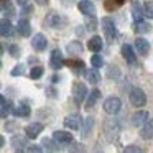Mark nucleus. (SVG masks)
<instances>
[{"mask_svg":"<svg viewBox=\"0 0 153 153\" xmlns=\"http://www.w3.org/2000/svg\"><path fill=\"white\" fill-rule=\"evenodd\" d=\"M46 96H50V97H58V94H56V89L54 87H50V89H46Z\"/></svg>","mask_w":153,"mask_h":153,"instance_id":"obj_42","label":"nucleus"},{"mask_svg":"<svg viewBox=\"0 0 153 153\" xmlns=\"http://www.w3.org/2000/svg\"><path fill=\"white\" fill-rule=\"evenodd\" d=\"M140 137L143 140H152L153 138V119H148L142 127H140Z\"/></svg>","mask_w":153,"mask_h":153,"instance_id":"obj_16","label":"nucleus"},{"mask_svg":"<svg viewBox=\"0 0 153 153\" xmlns=\"http://www.w3.org/2000/svg\"><path fill=\"white\" fill-rule=\"evenodd\" d=\"M28 152H31V153H33V152H36V153H40V152H43V150L45 148H41V146H36V145H31V146H28Z\"/></svg>","mask_w":153,"mask_h":153,"instance_id":"obj_41","label":"nucleus"},{"mask_svg":"<svg viewBox=\"0 0 153 153\" xmlns=\"http://www.w3.org/2000/svg\"><path fill=\"white\" fill-rule=\"evenodd\" d=\"M41 145H43L45 150H48V152H59L61 150V143L56 142L54 138H48V137H45L43 140H41Z\"/></svg>","mask_w":153,"mask_h":153,"instance_id":"obj_21","label":"nucleus"},{"mask_svg":"<svg viewBox=\"0 0 153 153\" xmlns=\"http://www.w3.org/2000/svg\"><path fill=\"white\" fill-rule=\"evenodd\" d=\"M27 73V66L25 64H17V66L12 69V76H23Z\"/></svg>","mask_w":153,"mask_h":153,"instance_id":"obj_34","label":"nucleus"},{"mask_svg":"<svg viewBox=\"0 0 153 153\" xmlns=\"http://www.w3.org/2000/svg\"><path fill=\"white\" fill-rule=\"evenodd\" d=\"M77 8L86 17H96V5L91 0H81L79 4H77Z\"/></svg>","mask_w":153,"mask_h":153,"instance_id":"obj_10","label":"nucleus"},{"mask_svg":"<svg viewBox=\"0 0 153 153\" xmlns=\"http://www.w3.org/2000/svg\"><path fill=\"white\" fill-rule=\"evenodd\" d=\"M87 30H91V31H94L97 28V20H96V17H89V23H87Z\"/></svg>","mask_w":153,"mask_h":153,"instance_id":"obj_40","label":"nucleus"},{"mask_svg":"<svg viewBox=\"0 0 153 153\" xmlns=\"http://www.w3.org/2000/svg\"><path fill=\"white\" fill-rule=\"evenodd\" d=\"M35 2H36L38 5H41V7H43V5H48V2H50V0H35Z\"/></svg>","mask_w":153,"mask_h":153,"instance_id":"obj_44","label":"nucleus"},{"mask_svg":"<svg viewBox=\"0 0 153 153\" xmlns=\"http://www.w3.org/2000/svg\"><path fill=\"white\" fill-rule=\"evenodd\" d=\"M0 33H2L4 38H8L15 33V27L12 25V22L8 20V18H4V20H2V23H0Z\"/></svg>","mask_w":153,"mask_h":153,"instance_id":"obj_18","label":"nucleus"},{"mask_svg":"<svg viewBox=\"0 0 153 153\" xmlns=\"http://www.w3.org/2000/svg\"><path fill=\"white\" fill-rule=\"evenodd\" d=\"M86 79H87V82L92 84V86H96V84L100 82V74H99V71H97V68L87 71V73H86Z\"/></svg>","mask_w":153,"mask_h":153,"instance_id":"obj_25","label":"nucleus"},{"mask_svg":"<svg viewBox=\"0 0 153 153\" xmlns=\"http://www.w3.org/2000/svg\"><path fill=\"white\" fill-rule=\"evenodd\" d=\"M53 138L56 140V142H59L61 145H69V143H73L74 137L71 132H66V130H56V132L53 133Z\"/></svg>","mask_w":153,"mask_h":153,"instance_id":"obj_13","label":"nucleus"},{"mask_svg":"<svg viewBox=\"0 0 153 153\" xmlns=\"http://www.w3.org/2000/svg\"><path fill=\"white\" fill-rule=\"evenodd\" d=\"M119 132H120V127H119V122H117V120L110 119L104 123V135H105V138L109 140V142L117 140Z\"/></svg>","mask_w":153,"mask_h":153,"instance_id":"obj_3","label":"nucleus"},{"mask_svg":"<svg viewBox=\"0 0 153 153\" xmlns=\"http://www.w3.org/2000/svg\"><path fill=\"white\" fill-rule=\"evenodd\" d=\"M51 82L53 84H56V82H59V76H56V74H54L53 77H51Z\"/></svg>","mask_w":153,"mask_h":153,"instance_id":"obj_45","label":"nucleus"},{"mask_svg":"<svg viewBox=\"0 0 153 153\" xmlns=\"http://www.w3.org/2000/svg\"><path fill=\"white\" fill-rule=\"evenodd\" d=\"M50 66L53 68V69H61L63 66H66V63H64L63 59V53H61L59 50H53L51 51V56H50Z\"/></svg>","mask_w":153,"mask_h":153,"instance_id":"obj_9","label":"nucleus"},{"mask_svg":"<svg viewBox=\"0 0 153 153\" xmlns=\"http://www.w3.org/2000/svg\"><path fill=\"white\" fill-rule=\"evenodd\" d=\"M17 4H18V5H22V7H25V5L28 4V0H17Z\"/></svg>","mask_w":153,"mask_h":153,"instance_id":"obj_46","label":"nucleus"},{"mask_svg":"<svg viewBox=\"0 0 153 153\" xmlns=\"http://www.w3.org/2000/svg\"><path fill=\"white\" fill-rule=\"evenodd\" d=\"M143 7H145V15H146V17L153 18V2H152V0H150V2H145Z\"/></svg>","mask_w":153,"mask_h":153,"instance_id":"obj_37","label":"nucleus"},{"mask_svg":"<svg viewBox=\"0 0 153 153\" xmlns=\"http://www.w3.org/2000/svg\"><path fill=\"white\" fill-rule=\"evenodd\" d=\"M2 12H4V13H7L8 17H13V15H15L13 7H12V5H7V2H4V4H2Z\"/></svg>","mask_w":153,"mask_h":153,"instance_id":"obj_38","label":"nucleus"},{"mask_svg":"<svg viewBox=\"0 0 153 153\" xmlns=\"http://www.w3.org/2000/svg\"><path fill=\"white\" fill-rule=\"evenodd\" d=\"M17 31H18V35H20V36H23V38L30 36V35H31V25H30V22H28L27 18H20V20H18V23H17Z\"/></svg>","mask_w":153,"mask_h":153,"instance_id":"obj_14","label":"nucleus"},{"mask_svg":"<svg viewBox=\"0 0 153 153\" xmlns=\"http://www.w3.org/2000/svg\"><path fill=\"white\" fill-rule=\"evenodd\" d=\"M0 102H2V119H7L10 114H13V102L12 100H8L5 96L0 97Z\"/></svg>","mask_w":153,"mask_h":153,"instance_id":"obj_19","label":"nucleus"},{"mask_svg":"<svg viewBox=\"0 0 153 153\" xmlns=\"http://www.w3.org/2000/svg\"><path fill=\"white\" fill-rule=\"evenodd\" d=\"M120 53H122V58L128 64H135L137 63V54H135V51H133V48L130 46V45L123 43L122 48H120Z\"/></svg>","mask_w":153,"mask_h":153,"instance_id":"obj_12","label":"nucleus"},{"mask_svg":"<svg viewBox=\"0 0 153 153\" xmlns=\"http://www.w3.org/2000/svg\"><path fill=\"white\" fill-rule=\"evenodd\" d=\"M102 46H104V43H102V38H100L99 35H94V36L87 41V50H91L92 53H99V51L102 50Z\"/></svg>","mask_w":153,"mask_h":153,"instance_id":"obj_20","label":"nucleus"},{"mask_svg":"<svg viewBox=\"0 0 153 153\" xmlns=\"http://www.w3.org/2000/svg\"><path fill=\"white\" fill-rule=\"evenodd\" d=\"M4 2H8V0H2V4H4Z\"/></svg>","mask_w":153,"mask_h":153,"instance_id":"obj_48","label":"nucleus"},{"mask_svg":"<svg viewBox=\"0 0 153 153\" xmlns=\"http://www.w3.org/2000/svg\"><path fill=\"white\" fill-rule=\"evenodd\" d=\"M43 128H45V125H43V123H40V122L28 123V125L25 127V135H27L28 138L35 140V138H38V135H40L41 132H43Z\"/></svg>","mask_w":153,"mask_h":153,"instance_id":"obj_7","label":"nucleus"},{"mask_svg":"<svg viewBox=\"0 0 153 153\" xmlns=\"http://www.w3.org/2000/svg\"><path fill=\"white\" fill-rule=\"evenodd\" d=\"M64 63H66L68 68H71V69L76 71V73H81V71L84 69V61L82 59H73V58H71V59H66Z\"/></svg>","mask_w":153,"mask_h":153,"instance_id":"obj_26","label":"nucleus"},{"mask_svg":"<svg viewBox=\"0 0 153 153\" xmlns=\"http://www.w3.org/2000/svg\"><path fill=\"white\" fill-rule=\"evenodd\" d=\"M100 99V91L99 89H92L87 94V100H86V109H92L97 104V100Z\"/></svg>","mask_w":153,"mask_h":153,"instance_id":"obj_24","label":"nucleus"},{"mask_svg":"<svg viewBox=\"0 0 153 153\" xmlns=\"http://www.w3.org/2000/svg\"><path fill=\"white\" fill-rule=\"evenodd\" d=\"M31 12H33V7H31V5H25V8H23L22 13H23V15H30Z\"/></svg>","mask_w":153,"mask_h":153,"instance_id":"obj_43","label":"nucleus"},{"mask_svg":"<svg viewBox=\"0 0 153 153\" xmlns=\"http://www.w3.org/2000/svg\"><path fill=\"white\" fill-rule=\"evenodd\" d=\"M135 48L142 56H146L150 53V43L145 40V38H137L135 40Z\"/></svg>","mask_w":153,"mask_h":153,"instance_id":"obj_23","label":"nucleus"},{"mask_svg":"<svg viewBox=\"0 0 153 153\" xmlns=\"http://www.w3.org/2000/svg\"><path fill=\"white\" fill-rule=\"evenodd\" d=\"M104 7H105V10L112 12L115 8H119V4H117L115 0H104Z\"/></svg>","mask_w":153,"mask_h":153,"instance_id":"obj_36","label":"nucleus"},{"mask_svg":"<svg viewBox=\"0 0 153 153\" xmlns=\"http://www.w3.org/2000/svg\"><path fill=\"white\" fill-rule=\"evenodd\" d=\"M91 64H92L94 68H100V66H104V58L100 56V54H94V56L91 58Z\"/></svg>","mask_w":153,"mask_h":153,"instance_id":"obj_35","label":"nucleus"},{"mask_svg":"<svg viewBox=\"0 0 153 153\" xmlns=\"http://www.w3.org/2000/svg\"><path fill=\"white\" fill-rule=\"evenodd\" d=\"M122 109V100L115 96H110L104 100V112L109 114V115H115V114L120 112Z\"/></svg>","mask_w":153,"mask_h":153,"instance_id":"obj_2","label":"nucleus"},{"mask_svg":"<svg viewBox=\"0 0 153 153\" xmlns=\"http://www.w3.org/2000/svg\"><path fill=\"white\" fill-rule=\"evenodd\" d=\"M43 73H45V71H43V68H41V66H33V69L30 71V77H31V79H40V77L43 76Z\"/></svg>","mask_w":153,"mask_h":153,"instance_id":"obj_33","label":"nucleus"},{"mask_svg":"<svg viewBox=\"0 0 153 153\" xmlns=\"http://www.w3.org/2000/svg\"><path fill=\"white\" fill-rule=\"evenodd\" d=\"M92 128H94V119L92 117H87L86 123H84V127H82V132H81V137H82V138H87V137L92 133Z\"/></svg>","mask_w":153,"mask_h":153,"instance_id":"obj_28","label":"nucleus"},{"mask_svg":"<svg viewBox=\"0 0 153 153\" xmlns=\"http://www.w3.org/2000/svg\"><path fill=\"white\" fill-rule=\"evenodd\" d=\"M10 145L13 146L15 152H23V150L27 148V145H28V137L27 135L22 137L20 133H15V135L10 138Z\"/></svg>","mask_w":153,"mask_h":153,"instance_id":"obj_8","label":"nucleus"},{"mask_svg":"<svg viewBox=\"0 0 153 153\" xmlns=\"http://www.w3.org/2000/svg\"><path fill=\"white\" fill-rule=\"evenodd\" d=\"M135 31L137 33H150L152 31V27H150V23H146V22H138L135 27Z\"/></svg>","mask_w":153,"mask_h":153,"instance_id":"obj_30","label":"nucleus"},{"mask_svg":"<svg viewBox=\"0 0 153 153\" xmlns=\"http://www.w3.org/2000/svg\"><path fill=\"white\" fill-rule=\"evenodd\" d=\"M148 119H150V115H148L146 110H138V112H135L132 115V125L133 127H142Z\"/></svg>","mask_w":153,"mask_h":153,"instance_id":"obj_17","label":"nucleus"},{"mask_svg":"<svg viewBox=\"0 0 153 153\" xmlns=\"http://www.w3.org/2000/svg\"><path fill=\"white\" fill-rule=\"evenodd\" d=\"M143 15H145V7L138 4V2H133L132 5V17H133V22L138 23V22L143 20Z\"/></svg>","mask_w":153,"mask_h":153,"instance_id":"obj_22","label":"nucleus"},{"mask_svg":"<svg viewBox=\"0 0 153 153\" xmlns=\"http://www.w3.org/2000/svg\"><path fill=\"white\" fill-rule=\"evenodd\" d=\"M100 27H102V30H104L105 38L110 43H114L115 38H117V27H115V23H114V20L110 17H104L102 20H100Z\"/></svg>","mask_w":153,"mask_h":153,"instance_id":"obj_1","label":"nucleus"},{"mask_svg":"<svg viewBox=\"0 0 153 153\" xmlns=\"http://www.w3.org/2000/svg\"><path fill=\"white\" fill-rule=\"evenodd\" d=\"M66 51L71 54H77L82 51V45L79 43V41H71V43L66 45Z\"/></svg>","mask_w":153,"mask_h":153,"instance_id":"obj_29","label":"nucleus"},{"mask_svg":"<svg viewBox=\"0 0 153 153\" xmlns=\"http://www.w3.org/2000/svg\"><path fill=\"white\" fill-rule=\"evenodd\" d=\"M48 46V40L45 38L43 33H36L33 38H31V48L35 51H45Z\"/></svg>","mask_w":153,"mask_h":153,"instance_id":"obj_11","label":"nucleus"},{"mask_svg":"<svg viewBox=\"0 0 153 153\" xmlns=\"http://www.w3.org/2000/svg\"><path fill=\"white\" fill-rule=\"evenodd\" d=\"M64 127L69 130H79L81 128V115L74 114V115H68L64 119Z\"/></svg>","mask_w":153,"mask_h":153,"instance_id":"obj_15","label":"nucleus"},{"mask_svg":"<svg viewBox=\"0 0 153 153\" xmlns=\"http://www.w3.org/2000/svg\"><path fill=\"white\" fill-rule=\"evenodd\" d=\"M8 53H10L12 58H15V59H18V58L22 56V50L18 45H8Z\"/></svg>","mask_w":153,"mask_h":153,"instance_id":"obj_32","label":"nucleus"},{"mask_svg":"<svg viewBox=\"0 0 153 153\" xmlns=\"http://www.w3.org/2000/svg\"><path fill=\"white\" fill-rule=\"evenodd\" d=\"M87 87L86 84L82 82H74L73 84V97H74V102L76 104H82L84 99L87 97Z\"/></svg>","mask_w":153,"mask_h":153,"instance_id":"obj_6","label":"nucleus"},{"mask_svg":"<svg viewBox=\"0 0 153 153\" xmlns=\"http://www.w3.org/2000/svg\"><path fill=\"white\" fill-rule=\"evenodd\" d=\"M30 114H31V109H30V105L25 104V102L20 104V105L13 110V115L15 117H30Z\"/></svg>","mask_w":153,"mask_h":153,"instance_id":"obj_27","label":"nucleus"},{"mask_svg":"<svg viewBox=\"0 0 153 153\" xmlns=\"http://www.w3.org/2000/svg\"><path fill=\"white\" fill-rule=\"evenodd\" d=\"M115 2L119 4V7H120V5H123V2H125V0H115Z\"/></svg>","mask_w":153,"mask_h":153,"instance_id":"obj_47","label":"nucleus"},{"mask_svg":"<svg viewBox=\"0 0 153 153\" xmlns=\"http://www.w3.org/2000/svg\"><path fill=\"white\" fill-rule=\"evenodd\" d=\"M107 76H109L112 81H117L120 77V69L115 66V64H112V66H109V69H107Z\"/></svg>","mask_w":153,"mask_h":153,"instance_id":"obj_31","label":"nucleus"},{"mask_svg":"<svg viewBox=\"0 0 153 153\" xmlns=\"http://www.w3.org/2000/svg\"><path fill=\"white\" fill-rule=\"evenodd\" d=\"M128 99H130V102H132V105L138 107V109L146 104V96H145V92H143L140 87H132V89H130Z\"/></svg>","mask_w":153,"mask_h":153,"instance_id":"obj_4","label":"nucleus"},{"mask_svg":"<svg viewBox=\"0 0 153 153\" xmlns=\"http://www.w3.org/2000/svg\"><path fill=\"white\" fill-rule=\"evenodd\" d=\"M123 152H125V153H142V152H143V148L130 145V146H125V148H123Z\"/></svg>","mask_w":153,"mask_h":153,"instance_id":"obj_39","label":"nucleus"},{"mask_svg":"<svg viewBox=\"0 0 153 153\" xmlns=\"http://www.w3.org/2000/svg\"><path fill=\"white\" fill-rule=\"evenodd\" d=\"M63 22H66V20H63L61 18V15L59 13H56V12H51V13H48L46 17H45V20H43V25L45 27H50V28H63Z\"/></svg>","mask_w":153,"mask_h":153,"instance_id":"obj_5","label":"nucleus"}]
</instances>
